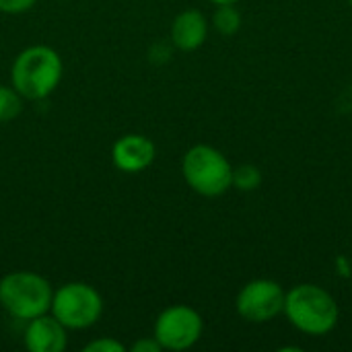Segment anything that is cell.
Wrapping results in <instances>:
<instances>
[{"mask_svg": "<svg viewBox=\"0 0 352 352\" xmlns=\"http://www.w3.org/2000/svg\"><path fill=\"white\" fill-rule=\"evenodd\" d=\"M283 316L305 336H326L338 326L340 307L320 285L301 283L287 291Z\"/></svg>", "mask_w": 352, "mask_h": 352, "instance_id": "obj_1", "label": "cell"}, {"mask_svg": "<svg viewBox=\"0 0 352 352\" xmlns=\"http://www.w3.org/2000/svg\"><path fill=\"white\" fill-rule=\"evenodd\" d=\"M287 291L272 278H254L241 287L235 299V309L250 324H268L283 316Z\"/></svg>", "mask_w": 352, "mask_h": 352, "instance_id": "obj_7", "label": "cell"}, {"mask_svg": "<svg viewBox=\"0 0 352 352\" xmlns=\"http://www.w3.org/2000/svg\"><path fill=\"white\" fill-rule=\"evenodd\" d=\"M346 2H349V4H351V6H352V0H346Z\"/></svg>", "mask_w": 352, "mask_h": 352, "instance_id": "obj_18", "label": "cell"}, {"mask_svg": "<svg viewBox=\"0 0 352 352\" xmlns=\"http://www.w3.org/2000/svg\"><path fill=\"white\" fill-rule=\"evenodd\" d=\"M23 342L29 352H62L68 346V330L52 314H43L27 322Z\"/></svg>", "mask_w": 352, "mask_h": 352, "instance_id": "obj_9", "label": "cell"}, {"mask_svg": "<svg viewBox=\"0 0 352 352\" xmlns=\"http://www.w3.org/2000/svg\"><path fill=\"white\" fill-rule=\"evenodd\" d=\"M50 314L66 330H87L101 320L103 297L87 283H66L54 291Z\"/></svg>", "mask_w": 352, "mask_h": 352, "instance_id": "obj_5", "label": "cell"}, {"mask_svg": "<svg viewBox=\"0 0 352 352\" xmlns=\"http://www.w3.org/2000/svg\"><path fill=\"white\" fill-rule=\"evenodd\" d=\"M206 37H208V21L196 8L182 10L171 23V41L182 52L198 50L200 45H204Z\"/></svg>", "mask_w": 352, "mask_h": 352, "instance_id": "obj_10", "label": "cell"}, {"mask_svg": "<svg viewBox=\"0 0 352 352\" xmlns=\"http://www.w3.org/2000/svg\"><path fill=\"white\" fill-rule=\"evenodd\" d=\"M54 289L37 272L16 270L0 278V307L14 320L29 322L50 314Z\"/></svg>", "mask_w": 352, "mask_h": 352, "instance_id": "obj_3", "label": "cell"}, {"mask_svg": "<svg viewBox=\"0 0 352 352\" xmlns=\"http://www.w3.org/2000/svg\"><path fill=\"white\" fill-rule=\"evenodd\" d=\"M214 6H219V4H237V2H241V0H210Z\"/></svg>", "mask_w": 352, "mask_h": 352, "instance_id": "obj_17", "label": "cell"}, {"mask_svg": "<svg viewBox=\"0 0 352 352\" xmlns=\"http://www.w3.org/2000/svg\"><path fill=\"white\" fill-rule=\"evenodd\" d=\"M37 0H0V12L6 14H21L35 6Z\"/></svg>", "mask_w": 352, "mask_h": 352, "instance_id": "obj_15", "label": "cell"}, {"mask_svg": "<svg viewBox=\"0 0 352 352\" xmlns=\"http://www.w3.org/2000/svg\"><path fill=\"white\" fill-rule=\"evenodd\" d=\"M212 27L221 35H235L241 27V12L235 4H219L212 14Z\"/></svg>", "mask_w": 352, "mask_h": 352, "instance_id": "obj_11", "label": "cell"}, {"mask_svg": "<svg viewBox=\"0 0 352 352\" xmlns=\"http://www.w3.org/2000/svg\"><path fill=\"white\" fill-rule=\"evenodd\" d=\"M157 157L155 142L144 134H126L111 146V161L124 173H140Z\"/></svg>", "mask_w": 352, "mask_h": 352, "instance_id": "obj_8", "label": "cell"}, {"mask_svg": "<svg viewBox=\"0 0 352 352\" xmlns=\"http://www.w3.org/2000/svg\"><path fill=\"white\" fill-rule=\"evenodd\" d=\"M262 186V171L252 163L233 167V188L239 192H256Z\"/></svg>", "mask_w": 352, "mask_h": 352, "instance_id": "obj_12", "label": "cell"}, {"mask_svg": "<svg viewBox=\"0 0 352 352\" xmlns=\"http://www.w3.org/2000/svg\"><path fill=\"white\" fill-rule=\"evenodd\" d=\"M204 332L202 316L190 305H171L163 309L155 322L153 336L159 340L163 351H188L192 349Z\"/></svg>", "mask_w": 352, "mask_h": 352, "instance_id": "obj_6", "label": "cell"}, {"mask_svg": "<svg viewBox=\"0 0 352 352\" xmlns=\"http://www.w3.org/2000/svg\"><path fill=\"white\" fill-rule=\"evenodd\" d=\"M182 175L192 192L204 198L223 196L233 188V165L210 144H194L182 159Z\"/></svg>", "mask_w": 352, "mask_h": 352, "instance_id": "obj_4", "label": "cell"}, {"mask_svg": "<svg viewBox=\"0 0 352 352\" xmlns=\"http://www.w3.org/2000/svg\"><path fill=\"white\" fill-rule=\"evenodd\" d=\"M132 351L134 352H161L163 351V346L159 344V340H157L155 336H151V338H140V340H136V342L132 344Z\"/></svg>", "mask_w": 352, "mask_h": 352, "instance_id": "obj_16", "label": "cell"}, {"mask_svg": "<svg viewBox=\"0 0 352 352\" xmlns=\"http://www.w3.org/2000/svg\"><path fill=\"white\" fill-rule=\"evenodd\" d=\"M64 74V62L60 54L50 45H29L12 62L10 85L29 101H41L50 97Z\"/></svg>", "mask_w": 352, "mask_h": 352, "instance_id": "obj_2", "label": "cell"}, {"mask_svg": "<svg viewBox=\"0 0 352 352\" xmlns=\"http://www.w3.org/2000/svg\"><path fill=\"white\" fill-rule=\"evenodd\" d=\"M85 352H126V346L122 342H118L116 338H97V340H91L87 346H85Z\"/></svg>", "mask_w": 352, "mask_h": 352, "instance_id": "obj_14", "label": "cell"}, {"mask_svg": "<svg viewBox=\"0 0 352 352\" xmlns=\"http://www.w3.org/2000/svg\"><path fill=\"white\" fill-rule=\"evenodd\" d=\"M23 111V97L10 87L0 85V124L12 122Z\"/></svg>", "mask_w": 352, "mask_h": 352, "instance_id": "obj_13", "label": "cell"}]
</instances>
